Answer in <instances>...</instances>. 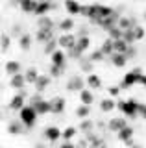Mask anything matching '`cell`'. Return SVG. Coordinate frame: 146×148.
I'll return each mask as SVG.
<instances>
[{
	"label": "cell",
	"instance_id": "1",
	"mask_svg": "<svg viewBox=\"0 0 146 148\" xmlns=\"http://www.w3.org/2000/svg\"><path fill=\"white\" fill-rule=\"evenodd\" d=\"M117 108L122 111V115H126V117H130V119H135V117H139L141 115V104L137 102L135 98H126V100H117Z\"/></svg>",
	"mask_w": 146,
	"mask_h": 148
},
{
	"label": "cell",
	"instance_id": "2",
	"mask_svg": "<svg viewBox=\"0 0 146 148\" xmlns=\"http://www.w3.org/2000/svg\"><path fill=\"white\" fill-rule=\"evenodd\" d=\"M37 117H39V113H37V109H35L31 104L30 106H24V108L19 111V119L24 122L26 128H33L35 122H37Z\"/></svg>",
	"mask_w": 146,
	"mask_h": 148
},
{
	"label": "cell",
	"instance_id": "3",
	"mask_svg": "<svg viewBox=\"0 0 146 148\" xmlns=\"http://www.w3.org/2000/svg\"><path fill=\"white\" fill-rule=\"evenodd\" d=\"M141 74H143V71H141L139 67L131 69L130 72L124 74V78H122V82H120V87H122V89H130V87H133V85H139Z\"/></svg>",
	"mask_w": 146,
	"mask_h": 148
},
{
	"label": "cell",
	"instance_id": "4",
	"mask_svg": "<svg viewBox=\"0 0 146 148\" xmlns=\"http://www.w3.org/2000/svg\"><path fill=\"white\" fill-rule=\"evenodd\" d=\"M26 98H28V91H26V89H19V91H17V95H13L11 98H10L8 108H10L11 111H20L26 106Z\"/></svg>",
	"mask_w": 146,
	"mask_h": 148
},
{
	"label": "cell",
	"instance_id": "5",
	"mask_svg": "<svg viewBox=\"0 0 146 148\" xmlns=\"http://www.w3.org/2000/svg\"><path fill=\"white\" fill-rule=\"evenodd\" d=\"M85 85H87V82H85V78L81 74H70V78L67 80V91L68 92H80Z\"/></svg>",
	"mask_w": 146,
	"mask_h": 148
},
{
	"label": "cell",
	"instance_id": "6",
	"mask_svg": "<svg viewBox=\"0 0 146 148\" xmlns=\"http://www.w3.org/2000/svg\"><path fill=\"white\" fill-rule=\"evenodd\" d=\"M76 41H78V35L72 34V32H61V35L57 37L59 46H61V48H65V50L72 48V46L76 45Z\"/></svg>",
	"mask_w": 146,
	"mask_h": 148
},
{
	"label": "cell",
	"instance_id": "7",
	"mask_svg": "<svg viewBox=\"0 0 146 148\" xmlns=\"http://www.w3.org/2000/svg\"><path fill=\"white\" fill-rule=\"evenodd\" d=\"M124 126H128V117L122 115V117H113L107 120V132H115L118 133Z\"/></svg>",
	"mask_w": 146,
	"mask_h": 148
},
{
	"label": "cell",
	"instance_id": "8",
	"mask_svg": "<svg viewBox=\"0 0 146 148\" xmlns=\"http://www.w3.org/2000/svg\"><path fill=\"white\" fill-rule=\"evenodd\" d=\"M26 85H28V82H26L24 74L17 72V74H13V76H10V87H11V89L19 91V89H24Z\"/></svg>",
	"mask_w": 146,
	"mask_h": 148
},
{
	"label": "cell",
	"instance_id": "9",
	"mask_svg": "<svg viewBox=\"0 0 146 148\" xmlns=\"http://www.w3.org/2000/svg\"><path fill=\"white\" fill-rule=\"evenodd\" d=\"M50 106H52V113L54 115H61L65 111V106H67V100L63 96H54L50 98Z\"/></svg>",
	"mask_w": 146,
	"mask_h": 148
},
{
	"label": "cell",
	"instance_id": "10",
	"mask_svg": "<svg viewBox=\"0 0 146 148\" xmlns=\"http://www.w3.org/2000/svg\"><path fill=\"white\" fill-rule=\"evenodd\" d=\"M67 59H68V56L65 52V48H61V46H59L56 52L50 56V61L56 63V65H61V67H67Z\"/></svg>",
	"mask_w": 146,
	"mask_h": 148
},
{
	"label": "cell",
	"instance_id": "11",
	"mask_svg": "<svg viewBox=\"0 0 146 148\" xmlns=\"http://www.w3.org/2000/svg\"><path fill=\"white\" fill-rule=\"evenodd\" d=\"M61 135H63V130H59L57 126H48L44 130V137H46L52 145H56L59 139H61Z\"/></svg>",
	"mask_w": 146,
	"mask_h": 148
},
{
	"label": "cell",
	"instance_id": "12",
	"mask_svg": "<svg viewBox=\"0 0 146 148\" xmlns=\"http://www.w3.org/2000/svg\"><path fill=\"white\" fill-rule=\"evenodd\" d=\"M35 39L39 41V43H46V41H50V39H54V30L52 28H39L37 32H35Z\"/></svg>",
	"mask_w": 146,
	"mask_h": 148
},
{
	"label": "cell",
	"instance_id": "13",
	"mask_svg": "<svg viewBox=\"0 0 146 148\" xmlns=\"http://www.w3.org/2000/svg\"><path fill=\"white\" fill-rule=\"evenodd\" d=\"M50 83H52V76H48V74H39V78H37V82L33 83V87H35V91L43 92L50 87Z\"/></svg>",
	"mask_w": 146,
	"mask_h": 148
},
{
	"label": "cell",
	"instance_id": "14",
	"mask_svg": "<svg viewBox=\"0 0 146 148\" xmlns=\"http://www.w3.org/2000/svg\"><path fill=\"white\" fill-rule=\"evenodd\" d=\"M85 82H87V87H91V89H94V91H98V89L104 87L102 78H100L98 74H94V72H89L87 78H85Z\"/></svg>",
	"mask_w": 146,
	"mask_h": 148
},
{
	"label": "cell",
	"instance_id": "15",
	"mask_svg": "<svg viewBox=\"0 0 146 148\" xmlns=\"http://www.w3.org/2000/svg\"><path fill=\"white\" fill-rule=\"evenodd\" d=\"M109 58H111L113 67H117V69H124L126 65H128V56L122 54V52H113Z\"/></svg>",
	"mask_w": 146,
	"mask_h": 148
},
{
	"label": "cell",
	"instance_id": "16",
	"mask_svg": "<svg viewBox=\"0 0 146 148\" xmlns=\"http://www.w3.org/2000/svg\"><path fill=\"white\" fill-rule=\"evenodd\" d=\"M56 8H57V6H56L54 2H43V0H39L33 15H37V17H39V15H46V13H50L52 9H56Z\"/></svg>",
	"mask_w": 146,
	"mask_h": 148
},
{
	"label": "cell",
	"instance_id": "17",
	"mask_svg": "<svg viewBox=\"0 0 146 148\" xmlns=\"http://www.w3.org/2000/svg\"><path fill=\"white\" fill-rule=\"evenodd\" d=\"M20 71H22V65L17 61V59H8L6 65H4V72H6L8 76H13V74H17Z\"/></svg>",
	"mask_w": 146,
	"mask_h": 148
},
{
	"label": "cell",
	"instance_id": "18",
	"mask_svg": "<svg viewBox=\"0 0 146 148\" xmlns=\"http://www.w3.org/2000/svg\"><path fill=\"white\" fill-rule=\"evenodd\" d=\"M113 13H115V9H113V8L104 6V4H96V17H94L91 22H96L98 18H106L109 15H113Z\"/></svg>",
	"mask_w": 146,
	"mask_h": 148
},
{
	"label": "cell",
	"instance_id": "19",
	"mask_svg": "<svg viewBox=\"0 0 146 148\" xmlns=\"http://www.w3.org/2000/svg\"><path fill=\"white\" fill-rule=\"evenodd\" d=\"M98 106H100V111H102V113H111V111H115V108H117V102H115L113 96H109V98H102Z\"/></svg>",
	"mask_w": 146,
	"mask_h": 148
},
{
	"label": "cell",
	"instance_id": "20",
	"mask_svg": "<svg viewBox=\"0 0 146 148\" xmlns=\"http://www.w3.org/2000/svg\"><path fill=\"white\" fill-rule=\"evenodd\" d=\"M63 6H65V11L68 15H80V11H81V4L78 0H65Z\"/></svg>",
	"mask_w": 146,
	"mask_h": 148
},
{
	"label": "cell",
	"instance_id": "21",
	"mask_svg": "<svg viewBox=\"0 0 146 148\" xmlns=\"http://www.w3.org/2000/svg\"><path fill=\"white\" fill-rule=\"evenodd\" d=\"M35 109H37V113L39 115H48V113H52V106H50V100H39L37 104H31Z\"/></svg>",
	"mask_w": 146,
	"mask_h": 148
},
{
	"label": "cell",
	"instance_id": "22",
	"mask_svg": "<svg viewBox=\"0 0 146 148\" xmlns=\"http://www.w3.org/2000/svg\"><path fill=\"white\" fill-rule=\"evenodd\" d=\"M8 132H10L11 135H20V133L24 132V122H22V120H11V122L8 124Z\"/></svg>",
	"mask_w": 146,
	"mask_h": 148
},
{
	"label": "cell",
	"instance_id": "23",
	"mask_svg": "<svg viewBox=\"0 0 146 148\" xmlns=\"http://www.w3.org/2000/svg\"><path fill=\"white\" fill-rule=\"evenodd\" d=\"M80 15L85 17V18H89V21H93V18L96 17V4H87V6H81Z\"/></svg>",
	"mask_w": 146,
	"mask_h": 148
},
{
	"label": "cell",
	"instance_id": "24",
	"mask_svg": "<svg viewBox=\"0 0 146 148\" xmlns=\"http://www.w3.org/2000/svg\"><path fill=\"white\" fill-rule=\"evenodd\" d=\"M37 2H39V0H20L19 8H20V11H24V13H35Z\"/></svg>",
	"mask_w": 146,
	"mask_h": 148
},
{
	"label": "cell",
	"instance_id": "25",
	"mask_svg": "<svg viewBox=\"0 0 146 148\" xmlns=\"http://www.w3.org/2000/svg\"><path fill=\"white\" fill-rule=\"evenodd\" d=\"M57 28L61 32H72L76 28V22H74V18H72V17H65V18H61V21H59Z\"/></svg>",
	"mask_w": 146,
	"mask_h": 148
},
{
	"label": "cell",
	"instance_id": "26",
	"mask_svg": "<svg viewBox=\"0 0 146 148\" xmlns=\"http://www.w3.org/2000/svg\"><path fill=\"white\" fill-rule=\"evenodd\" d=\"M80 102L81 104H89V106L94 102V95H93V89H91V87H87V89L83 87V89L80 91Z\"/></svg>",
	"mask_w": 146,
	"mask_h": 148
},
{
	"label": "cell",
	"instance_id": "27",
	"mask_svg": "<svg viewBox=\"0 0 146 148\" xmlns=\"http://www.w3.org/2000/svg\"><path fill=\"white\" fill-rule=\"evenodd\" d=\"M78 65H80V69H81L85 74L94 72V61H93L91 58H81V59H78Z\"/></svg>",
	"mask_w": 146,
	"mask_h": 148
},
{
	"label": "cell",
	"instance_id": "28",
	"mask_svg": "<svg viewBox=\"0 0 146 148\" xmlns=\"http://www.w3.org/2000/svg\"><path fill=\"white\" fill-rule=\"evenodd\" d=\"M37 26L39 28H52L54 30V28H56V22H54L52 17L46 13V15H39L37 17Z\"/></svg>",
	"mask_w": 146,
	"mask_h": 148
},
{
	"label": "cell",
	"instance_id": "29",
	"mask_svg": "<svg viewBox=\"0 0 146 148\" xmlns=\"http://www.w3.org/2000/svg\"><path fill=\"white\" fill-rule=\"evenodd\" d=\"M118 26H120L122 30H128V28L137 26V21L133 17H130V15H120V18H118Z\"/></svg>",
	"mask_w": 146,
	"mask_h": 148
},
{
	"label": "cell",
	"instance_id": "30",
	"mask_svg": "<svg viewBox=\"0 0 146 148\" xmlns=\"http://www.w3.org/2000/svg\"><path fill=\"white\" fill-rule=\"evenodd\" d=\"M31 43H33V37H31L28 32L19 37V48L20 50H30L31 48Z\"/></svg>",
	"mask_w": 146,
	"mask_h": 148
},
{
	"label": "cell",
	"instance_id": "31",
	"mask_svg": "<svg viewBox=\"0 0 146 148\" xmlns=\"http://www.w3.org/2000/svg\"><path fill=\"white\" fill-rule=\"evenodd\" d=\"M83 54H85V52L80 48L78 45H74L72 48H68V50H67V56H68V59H76V61L83 58Z\"/></svg>",
	"mask_w": 146,
	"mask_h": 148
},
{
	"label": "cell",
	"instance_id": "32",
	"mask_svg": "<svg viewBox=\"0 0 146 148\" xmlns=\"http://www.w3.org/2000/svg\"><path fill=\"white\" fill-rule=\"evenodd\" d=\"M24 76H26V82L33 85V83L37 82V78H39V71L35 67H28V69H26V72H24Z\"/></svg>",
	"mask_w": 146,
	"mask_h": 148
},
{
	"label": "cell",
	"instance_id": "33",
	"mask_svg": "<svg viewBox=\"0 0 146 148\" xmlns=\"http://www.w3.org/2000/svg\"><path fill=\"white\" fill-rule=\"evenodd\" d=\"M74 113H76V117H78V119H87L89 115H91V106L89 104H80L78 108H76Z\"/></svg>",
	"mask_w": 146,
	"mask_h": 148
},
{
	"label": "cell",
	"instance_id": "34",
	"mask_svg": "<svg viewBox=\"0 0 146 148\" xmlns=\"http://www.w3.org/2000/svg\"><path fill=\"white\" fill-rule=\"evenodd\" d=\"M117 137H118V141H122V143L128 141V139H131V137H133V128H131V126H124L120 132L117 133Z\"/></svg>",
	"mask_w": 146,
	"mask_h": 148
},
{
	"label": "cell",
	"instance_id": "35",
	"mask_svg": "<svg viewBox=\"0 0 146 148\" xmlns=\"http://www.w3.org/2000/svg\"><path fill=\"white\" fill-rule=\"evenodd\" d=\"M78 130L80 128H76V126H67L65 130H63L61 139H63V141H70V139H74L76 135H78Z\"/></svg>",
	"mask_w": 146,
	"mask_h": 148
},
{
	"label": "cell",
	"instance_id": "36",
	"mask_svg": "<svg viewBox=\"0 0 146 148\" xmlns=\"http://www.w3.org/2000/svg\"><path fill=\"white\" fill-rule=\"evenodd\" d=\"M57 46H59V43H57V37H54V39L46 41V43H44V54H46V56H52V54L57 50Z\"/></svg>",
	"mask_w": 146,
	"mask_h": 148
},
{
	"label": "cell",
	"instance_id": "37",
	"mask_svg": "<svg viewBox=\"0 0 146 148\" xmlns=\"http://www.w3.org/2000/svg\"><path fill=\"white\" fill-rule=\"evenodd\" d=\"M63 72H65V67L56 65V63H52V65H50V69H48V74H50L52 78H61Z\"/></svg>",
	"mask_w": 146,
	"mask_h": 148
},
{
	"label": "cell",
	"instance_id": "38",
	"mask_svg": "<svg viewBox=\"0 0 146 148\" xmlns=\"http://www.w3.org/2000/svg\"><path fill=\"white\" fill-rule=\"evenodd\" d=\"M100 48L104 50V54H106V56H111L113 52H115V45H113V39H111V37H107V39L104 41L102 45H100Z\"/></svg>",
	"mask_w": 146,
	"mask_h": 148
},
{
	"label": "cell",
	"instance_id": "39",
	"mask_svg": "<svg viewBox=\"0 0 146 148\" xmlns=\"http://www.w3.org/2000/svg\"><path fill=\"white\" fill-rule=\"evenodd\" d=\"M122 34H124V30H122V28L118 26V24L111 26V28L107 30V37H111L113 41H115V39H120V37H122Z\"/></svg>",
	"mask_w": 146,
	"mask_h": 148
},
{
	"label": "cell",
	"instance_id": "40",
	"mask_svg": "<svg viewBox=\"0 0 146 148\" xmlns=\"http://www.w3.org/2000/svg\"><path fill=\"white\" fill-rule=\"evenodd\" d=\"M122 39H124L126 43H130V45H135V43H137L135 30H133V28H128V30H124V34H122Z\"/></svg>",
	"mask_w": 146,
	"mask_h": 148
},
{
	"label": "cell",
	"instance_id": "41",
	"mask_svg": "<svg viewBox=\"0 0 146 148\" xmlns=\"http://www.w3.org/2000/svg\"><path fill=\"white\" fill-rule=\"evenodd\" d=\"M80 132H83V133H87V132H91V130L94 128V122L93 120H91L89 117L87 119H80Z\"/></svg>",
	"mask_w": 146,
	"mask_h": 148
},
{
	"label": "cell",
	"instance_id": "42",
	"mask_svg": "<svg viewBox=\"0 0 146 148\" xmlns=\"http://www.w3.org/2000/svg\"><path fill=\"white\" fill-rule=\"evenodd\" d=\"M76 45H78L80 48L83 50V52H87V50H89V46H91V37H89V35H81V37H78Z\"/></svg>",
	"mask_w": 146,
	"mask_h": 148
},
{
	"label": "cell",
	"instance_id": "43",
	"mask_svg": "<svg viewBox=\"0 0 146 148\" xmlns=\"http://www.w3.org/2000/svg\"><path fill=\"white\" fill-rule=\"evenodd\" d=\"M113 45H115V52H122V54H126V50H128V46H130V43H126L124 39H115L113 41Z\"/></svg>",
	"mask_w": 146,
	"mask_h": 148
},
{
	"label": "cell",
	"instance_id": "44",
	"mask_svg": "<svg viewBox=\"0 0 146 148\" xmlns=\"http://www.w3.org/2000/svg\"><path fill=\"white\" fill-rule=\"evenodd\" d=\"M89 58L93 59L94 63H98V61H104V59H106V54H104V50H102V48H98V50H94V52H91V54H89Z\"/></svg>",
	"mask_w": 146,
	"mask_h": 148
},
{
	"label": "cell",
	"instance_id": "45",
	"mask_svg": "<svg viewBox=\"0 0 146 148\" xmlns=\"http://www.w3.org/2000/svg\"><path fill=\"white\" fill-rule=\"evenodd\" d=\"M0 43H2V52H6V50L11 46V35L2 34V39H0Z\"/></svg>",
	"mask_w": 146,
	"mask_h": 148
},
{
	"label": "cell",
	"instance_id": "46",
	"mask_svg": "<svg viewBox=\"0 0 146 148\" xmlns=\"http://www.w3.org/2000/svg\"><path fill=\"white\" fill-rule=\"evenodd\" d=\"M120 89H122L120 85H109V87H107V92H109V96L117 98V96L120 95Z\"/></svg>",
	"mask_w": 146,
	"mask_h": 148
},
{
	"label": "cell",
	"instance_id": "47",
	"mask_svg": "<svg viewBox=\"0 0 146 148\" xmlns=\"http://www.w3.org/2000/svg\"><path fill=\"white\" fill-rule=\"evenodd\" d=\"M133 30H135V35H137V41H143L144 39V35H146V32H144V28L141 26V24H137L133 26Z\"/></svg>",
	"mask_w": 146,
	"mask_h": 148
},
{
	"label": "cell",
	"instance_id": "48",
	"mask_svg": "<svg viewBox=\"0 0 146 148\" xmlns=\"http://www.w3.org/2000/svg\"><path fill=\"white\" fill-rule=\"evenodd\" d=\"M106 145H107V143H106V141H104V139H102V137H98V135H96V137H94V139H93V141H91V146H106Z\"/></svg>",
	"mask_w": 146,
	"mask_h": 148
},
{
	"label": "cell",
	"instance_id": "49",
	"mask_svg": "<svg viewBox=\"0 0 146 148\" xmlns=\"http://www.w3.org/2000/svg\"><path fill=\"white\" fill-rule=\"evenodd\" d=\"M10 35H11V37H20V35H22L20 26H19V24H15V26L11 28V34H10Z\"/></svg>",
	"mask_w": 146,
	"mask_h": 148
},
{
	"label": "cell",
	"instance_id": "50",
	"mask_svg": "<svg viewBox=\"0 0 146 148\" xmlns=\"http://www.w3.org/2000/svg\"><path fill=\"white\" fill-rule=\"evenodd\" d=\"M126 56H128V59H130V58H135V56H137V50H135V46H133V45H130V46H128Z\"/></svg>",
	"mask_w": 146,
	"mask_h": 148
},
{
	"label": "cell",
	"instance_id": "51",
	"mask_svg": "<svg viewBox=\"0 0 146 148\" xmlns=\"http://www.w3.org/2000/svg\"><path fill=\"white\" fill-rule=\"evenodd\" d=\"M76 35H78V37H81V35H89V32H87V28H80V32H76Z\"/></svg>",
	"mask_w": 146,
	"mask_h": 148
},
{
	"label": "cell",
	"instance_id": "52",
	"mask_svg": "<svg viewBox=\"0 0 146 148\" xmlns=\"http://www.w3.org/2000/svg\"><path fill=\"white\" fill-rule=\"evenodd\" d=\"M139 111H141V117H143V119L146 120V106H144V104H141V108H139Z\"/></svg>",
	"mask_w": 146,
	"mask_h": 148
},
{
	"label": "cell",
	"instance_id": "53",
	"mask_svg": "<svg viewBox=\"0 0 146 148\" xmlns=\"http://www.w3.org/2000/svg\"><path fill=\"white\" fill-rule=\"evenodd\" d=\"M63 148H72V146H74V145H72V143L70 141H65V143H63V145H61Z\"/></svg>",
	"mask_w": 146,
	"mask_h": 148
},
{
	"label": "cell",
	"instance_id": "54",
	"mask_svg": "<svg viewBox=\"0 0 146 148\" xmlns=\"http://www.w3.org/2000/svg\"><path fill=\"white\" fill-rule=\"evenodd\" d=\"M124 145H126V146H133L135 141H133V139H128V141H124Z\"/></svg>",
	"mask_w": 146,
	"mask_h": 148
},
{
	"label": "cell",
	"instance_id": "55",
	"mask_svg": "<svg viewBox=\"0 0 146 148\" xmlns=\"http://www.w3.org/2000/svg\"><path fill=\"white\" fill-rule=\"evenodd\" d=\"M10 2H11V6H19V2H20V0H10Z\"/></svg>",
	"mask_w": 146,
	"mask_h": 148
},
{
	"label": "cell",
	"instance_id": "56",
	"mask_svg": "<svg viewBox=\"0 0 146 148\" xmlns=\"http://www.w3.org/2000/svg\"><path fill=\"white\" fill-rule=\"evenodd\" d=\"M143 21H144V22H146V11H144V13H143Z\"/></svg>",
	"mask_w": 146,
	"mask_h": 148
},
{
	"label": "cell",
	"instance_id": "57",
	"mask_svg": "<svg viewBox=\"0 0 146 148\" xmlns=\"http://www.w3.org/2000/svg\"><path fill=\"white\" fill-rule=\"evenodd\" d=\"M43 2H54V0H43Z\"/></svg>",
	"mask_w": 146,
	"mask_h": 148
}]
</instances>
